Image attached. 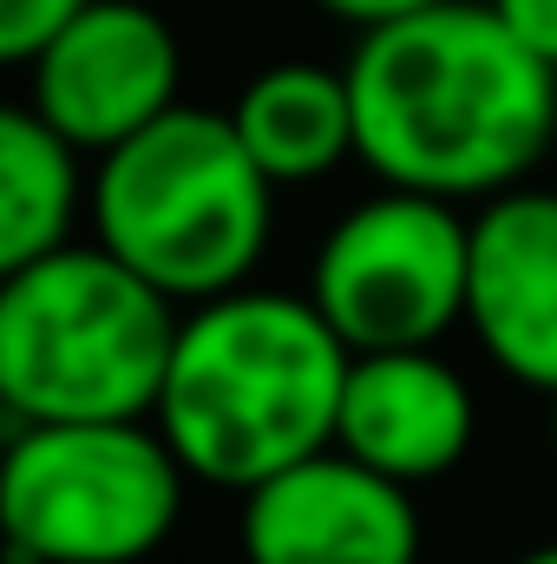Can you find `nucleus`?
<instances>
[{"label": "nucleus", "mask_w": 557, "mask_h": 564, "mask_svg": "<svg viewBox=\"0 0 557 564\" xmlns=\"http://www.w3.org/2000/svg\"><path fill=\"white\" fill-rule=\"evenodd\" d=\"M341 73L354 158L394 191L485 204L532 184L557 139V66L492 13V0H439L368 26Z\"/></svg>", "instance_id": "1"}, {"label": "nucleus", "mask_w": 557, "mask_h": 564, "mask_svg": "<svg viewBox=\"0 0 557 564\" xmlns=\"http://www.w3.org/2000/svg\"><path fill=\"white\" fill-rule=\"evenodd\" d=\"M348 341L288 289H230L184 308L151 426L171 440L190 486L250 492L335 446Z\"/></svg>", "instance_id": "2"}, {"label": "nucleus", "mask_w": 557, "mask_h": 564, "mask_svg": "<svg viewBox=\"0 0 557 564\" xmlns=\"http://www.w3.org/2000/svg\"><path fill=\"white\" fill-rule=\"evenodd\" d=\"M92 243L112 250L177 308L217 302L263 270L276 230V184L243 151L230 112L171 106L144 132L92 158Z\"/></svg>", "instance_id": "3"}, {"label": "nucleus", "mask_w": 557, "mask_h": 564, "mask_svg": "<svg viewBox=\"0 0 557 564\" xmlns=\"http://www.w3.org/2000/svg\"><path fill=\"white\" fill-rule=\"evenodd\" d=\"M184 308L92 237L0 282V408L13 426L151 421Z\"/></svg>", "instance_id": "4"}, {"label": "nucleus", "mask_w": 557, "mask_h": 564, "mask_svg": "<svg viewBox=\"0 0 557 564\" xmlns=\"http://www.w3.org/2000/svg\"><path fill=\"white\" fill-rule=\"evenodd\" d=\"M190 473L151 421L13 426L0 446V564H144L171 545Z\"/></svg>", "instance_id": "5"}, {"label": "nucleus", "mask_w": 557, "mask_h": 564, "mask_svg": "<svg viewBox=\"0 0 557 564\" xmlns=\"http://www.w3.org/2000/svg\"><path fill=\"white\" fill-rule=\"evenodd\" d=\"M466 257L472 217L459 204L381 184L328 224L308 270V302L348 341V355L439 348L452 328H466Z\"/></svg>", "instance_id": "6"}, {"label": "nucleus", "mask_w": 557, "mask_h": 564, "mask_svg": "<svg viewBox=\"0 0 557 564\" xmlns=\"http://www.w3.org/2000/svg\"><path fill=\"white\" fill-rule=\"evenodd\" d=\"M26 106L79 158H99L184 106V46L151 0H86L26 59Z\"/></svg>", "instance_id": "7"}, {"label": "nucleus", "mask_w": 557, "mask_h": 564, "mask_svg": "<svg viewBox=\"0 0 557 564\" xmlns=\"http://www.w3.org/2000/svg\"><path fill=\"white\" fill-rule=\"evenodd\" d=\"M243 564H419L414 486L381 479L341 446L243 492Z\"/></svg>", "instance_id": "8"}, {"label": "nucleus", "mask_w": 557, "mask_h": 564, "mask_svg": "<svg viewBox=\"0 0 557 564\" xmlns=\"http://www.w3.org/2000/svg\"><path fill=\"white\" fill-rule=\"evenodd\" d=\"M466 328L518 388L557 394V191L512 184L472 210Z\"/></svg>", "instance_id": "9"}, {"label": "nucleus", "mask_w": 557, "mask_h": 564, "mask_svg": "<svg viewBox=\"0 0 557 564\" xmlns=\"http://www.w3.org/2000/svg\"><path fill=\"white\" fill-rule=\"evenodd\" d=\"M472 433L479 401L439 348H381L348 361L335 446L381 479H401L414 492L446 479L472 453Z\"/></svg>", "instance_id": "10"}, {"label": "nucleus", "mask_w": 557, "mask_h": 564, "mask_svg": "<svg viewBox=\"0 0 557 564\" xmlns=\"http://www.w3.org/2000/svg\"><path fill=\"white\" fill-rule=\"evenodd\" d=\"M230 126L276 191L282 184H315L354 158L348 73L321 66V59H276L237 93Z\"/></svg>", "instance_id": "11"}, {"label": "nucleus", "mask_w": 557, "mask_h": 564, "mask_svg": "<svg viewBox=\"0 0 557 564\" xmlns=\"http://www.w3.org/2000/svg\"><path fill=\"white\" fill-rule=\"evenodd\" d=\"M86 217L79 151L26 99H0V282L73 243Z\"/></svg>", "instance_id": "12"}, {"label": "nucleus", "mask_w": 557, "mask_h": 564, "mask_svg": "<svg viewBox=\"0 0 557 564\" xmlns=\"http://www.w3.org/2000/svg\"><path fill=\"white\" fill-rule=\"evenodd\" d=\"M86 0H0V66H26Z\"/></svg>", "instance_id": "13"}, {"label": "nucleus", "mask_w": 557, "mask_h": 564, "mask_svg": "<svg viewBox=\"0 0 557 564\" xmlns=\"http://www.w3.org/2000/svg\"><path fill=\"white\" fill-rule=\"evenodd\" d=\"M492 13H499L545 66H557V0H492Z\"/></svg>", "instance_id": "14"}, {"label": "nucleus", "mask_w": 557, "mask_h": 564, "mask_svg": "<svg viewBox=\"0 0 557 564\" xmlns=\"http://www.w3.org/2000/svg\"><path fill=\"white\" fill-rule=\"evenodd\" d=\"M328 20H341V26H354V33H368V26H387V20H407L419 7H439V0H315Z\"/></svg>", "instance_id": "15"}, {"label": "nucleus", "mask_w": 557, "mask_h": 564, "mask_svg": "<svg viewBox=\"0 0 557 564\" xmlns=\"http://www.w3.org/2000/svg\"><path fill=\"white\" fill-rule=\"evenodd\" d=\"M518 564H557V545H538V552H525Z\"/></svg>", "instance_id": "16"}, {"label": "nucleus", "mask_w": 557, "mask_h": 564, "mask_svg": "<svg viewBox=\"0 0 557 564\" xmlns=\"http://www.w3.org/2000/svg\"><path fill=\"white\" fill-rule=\"evenodd\" d=\"M551 453H557V394H551Z\"/></svg>", "instance_id": "17"}, {"label": "nucleus", "mask_w": 557, "mask_h": 564, "mask_svg": "<svg viewBox=\"0 0 557 564\" xmlns=\"http://www.w3.org/2000/svg\"><path fill=\"white\" fill-rule=\"evenodd\" d=\"M0 421H7V408H0Z\"/></svg>", "instance_id": "18"}]
</instances>
